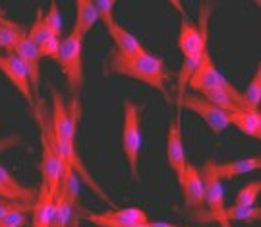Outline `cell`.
<instances>
[{
	"mask_svg": "<svg viewBox=\"0 0 261 227\" xmlns=\"http://www.w3.org/2000/svg\"><path fill=\"white\" fill-rule=\"evenodd\" d=\"M259 190H261V180H250L248 185H244L242 189L238 190L232 206H255L257 196H259Z\"/></svg>",
	"mask_w": 261,
	"mask_h": 227,
	"instance_id": "cell-24",
	"label": "cell"
},
{
	"mask_svg": "<svg viewBox=\"0 0 261 227\" xmlns=\"http://www.w3.org/2000/svg\"><path fill=\"white\" fill-rule=\"evenodd\" d=\"M82 47L84 39L75 37L74 33H68L64 39H60V49L55 57L56 64L60 66L66 82L72 89V101L80 103V94L84 85V60H82Z\"/></svg>",
	"mask_w": 261,
	"mask_h": 227,
	"instance_id": "cell-2",
	"label": "cell"
},
{
	"mask_svg": "<svg viewBox=\"0 0 261 227\" xmlns=\"http://www.w3.org/2000/svg\"><path fill=\"white\" fill-rule=\"evenodd\" d=\"M95 4V10H97V18L99 21L103 24L105 28L107 26H111L112 21H114V8H116V4L111 2V0H99V2H93Z\"/></svg>",
	"mask_w": 261,
	"mask_h": 227,
	"instance_id": "cell-27",
	"label": "cell"
},
{
	"mask_svg": "<svg viewBox=\"0 0 261 227\" xmlns=\"http://www.w3.org/2000/svg\"><path fill=\"white\" fill-rule=\"evenodd\" d=\"M167 160L170 169L174 171L178 183L182 180L188 167V155L184 148V136H182V126H180V109L176 115H172L167 132Z\"/></svg>",
	"mask_w": 261,
	"mask_h": 227,
	"instance_id": "cell-8",
	"label": "cell"
},
{
	"mask_svg": "<svg viewBox=\"0 0 261 227\" xmlns=\"http://www.w3.org/2000/svg\"><path fill=\"white\" fill-rule=\"evenodd\" d=\"M28 29L23 28L21 24H16V21H10V24H4L0 26V49H4L6 53H12L16 43L19 41V37L25 33Z\"/></svg>",
	"mask_w": 261,
	"mask_h": 227,
	"instance_id": "cell-23",
	"label": "cell"
},
{
	"mask_svg": "<svg viewBox=\"0 0 261 227\" xmlns=\"http://www.w3.org/2000/svg\"><path fill=\"white\" fill-rule=\"evenodd\" d=\"M70 227H80V221L75 218H72V221H70Z\"/></svg>",
	"mask_w": 261,
	"mask_h": 227,
	"instance_id": "cell-32",
	"label": "cell"
},
{
	"mask_svg": "<svg viewBox=\"0 0 261 227\" xmlns=\"http://www.w3.org/2000/svg\"><path fill=\"white\" fill-rule=\"evenodd\" d=\"M226 84H228V80L219 72L215 60L205 51L203 57L199 58V62H197V66H196V70H194L192 78L188 80V87H190L192 92H196V94H203L207 89L223 87V85H226Z\"/></svg>",
	"mask_w": 261,
	"mask_h": 227,
	"instance_id": "cell-11",
	"label": "cell"
},
{
	"mask_svg": "<svg viewBox=\"0 0 261 227\" xmlns=\"http://www.w3.org/2000/svg\"><path fill=\"white\" fill-rule=\"evenodd\" d=\"M0 72L8 78L12 85L23 95V99L28 101L31 109H35V97H33V89H31V82H29V74L25 64L19 60L14 53H6L0 55Z\"/></svg>",
	"mask_w": 261,
	"mask_h": 227,
	"instance_id": "cell-9",
	"label": "cell"
},
{
	"mask_svg": "<svg viewBox=\"0 0 261 227\" xmlns=\"http://www.w3.org/2000/svg\"><path fill=\"white\" fill-rule=\"evenodd\" d=\"M58 49H60V39L58 37H53L48 43H45L43 47L39 49V53H41V57H50L55 58L58 55Z\"/></svg>",
	"mask_w": 261,
	"mask_h": 227,
	"instance_id": "cell-29",
	"label": "cell"
},
{
	"mask_svg": "<svg viewBox=\"0 0 261 227\" xmlns=\"http://www.w3.org/2000/svg\"><path fill=\"white\" fill-rule=\"evenodd\" d=\"M12 210H21V212L31 214V208H28V206H21V204H16V202H8V200H0V218L6 216Z\"/></svg>",
	"mask_w": 261,
	"mask_h": 227,
	"instance_id": "cell-30",
	"label": "cell"
},
{
	"mask_svg": "<svg viewBox=\"0 0 261 227\" xmlns=\"http://www.w3.org/2000/svg\"><path fill=\"white\" fill-rule=\"evenodd\" d=\"M215 161H205L199 171L203 179V206H205V218L209 221H217L221 227H232L226 219V204H224L223 180L217 177Z\"/></svg>",
	"mask_w": 261,
	"mask_h": 227,
	"instance_id": "cell-4",
	"label": "cell"
},
{
	"mask_svg": "<svg viewBox=\"0 0 261 227\" xmlns=\"http://www.w3.org/2000/svg\"><path fill=\"white\" fill-rule=\"evenodd\" d=\"M55 216V196L48 192V189L41 183L37 190V198L31 210V227H50Z\"/></svg>",
	"mask_w": 261,
	"mask_h": 227,
	"instance_id": "cell-17",
	"label": "cell"
},
{
	"mask_svg": "<svg viewBox=\"0 0 261 227\" xmlns=\"http://www.w3.org/2000/svg\"><path fill=\"white\" fill-rule=\"evenodd\" d=\"M261 167V157H244V160L228 161V163H217L215 171H217V177L221 180H232L240 175L246 173H252L257 171Z\"/></svg>",
	"mask_w": 261,
	"mask_h": 227,
	"instance_id": "cell-18",
	"label": "cell"
},
{
	"mask_svg": "<svg viewBox=\"0 0 261 227\" xmlns=\"http://www.w3.org/2000/svg\"><path fill=\"white\" fill-rule=\"evenodd\" d=\"M228 123L234 124L238 130L253 140H261V115L259 111H236L228 115Z\"/></svg>",
	"mask_w": 261,
	"mask_h": 227,
	"instance_id": "cell-20",
	"label": "cell"
},
{
	"mask_svg": "<svg viewBox=\"0 0 261 227\" xmlns=\"http://www.w3.org/2000/svg\"><path fill=\"white\" fill-rule=\"evenodd\" d=\"M35 198H37V192L33 189L23 187V185L0 163V200L16 202V204H21V206H28V208L33 210Z\"/></svg>",
	"mask_w": 261,
	"mask_h": 227,
	"instance_id": "cell-14",
	"label": "cell"
},
{
	"mask_svg": "<svg viewBox=\"0 0 261 227\" xmlns=\"http://www.w3.org/2000/svg\"><path fill=\"white\" fill-rule=\"evenodd\" d=\"M178 49L186 60H199L207 51V26L205 16L203 24H194L184 12H180V33H178Z\"/></svg>",
	"mask_w": 261,
	"mask_h": 227,
	"instance_id": "cell-6",
	"label": "cell"
},
{
	"mask_svg": "<svg viewBox=\"0 0 261 227\" xmlns=\"http://www.w3.org/2000/svg\"><path fill=\"white\" fill-rule=\"evenodd\" d=\"M37 113V123H39V138H41V177H43V185L48 189V192L56 198L58 190H60V183L64 177V163L60 161L58 153L55 151L50 138H48V126L45 124L43 115L37 109H33Z\"/></svg>",
	"mask_w": 261,
	"mask_h": 227,
	"instance_id": "cell-5",
	"label": "cell"
},
{
	"mask_svg": "<svg viewBox=\"0 0 261 227\" xmlns=\"http://www.w3.org/2000/svg\"><path fill=\"white\" fill-rule=\"evenodd\" d=\"M109 68L114 74L126 76L130 80H138L141 84H147L151 87L159 89L161 94H167V80L168 72L165 68V60L161 57H155L151 53H141L138 57L124 58L118 53H111V60H109Z\"/></svg>",
	"mask_w": 261,
	"mask_h": 227,
	"instance_id": "cell-1",
	"label": "cell"
},
{
	"mask_svg": "<svg viewBox=\"0 0 261 227\" xmlns=\"http://www.w3.org/2000/svg\"><path fill=\"white\" fill-rule=\"evenodd\" d=\"M16 57L25 64L29 74V82H31V89H33V97L35 103L39 101V78H41V53L39 49L29 41L28 31L19 37V41L16 43V47L12 51Z\"/></svg>",
	"mask_w": 261,
	"mask_h": 227,
	"instance_id": "cell-13",
	"label": "cell"
},
{
	"mask_svg": "<svg viewBox=\"0 0 261 227\" xmlns=\"http://www.w3.org/2000/svg\"><path fill=\"white\" fill-rule=\"evenodd\" d=\"M203 99H207L209 103H213L215 107H219L221 111H224L226 115H232L236 111H242V94L234 87L230 82L223 87H213L207 89L203 94H199Z\"/></svg>",
	"mask_w": 261,
	"mask_h": 227,
	"instance_id": "cell-16",
	"label": "cell"
},
{
	"mask_svg": "<svg viewBox=\"0 0 261 227\" xmlns=\"http://www.w3.org/2000/svg\"><path fill=\"white\" fill-rule=\"evenodd\" d=\"M259 206H230V208H226L228 221H253V219H259Z\"/></svg>",
	"mask_w": 261,
	"mask_h": 227,
	"instance_id": "cell-25",
	"label": "cell"
},
{
	"mask_svg": "<svg viewBox=\"0 0 261 227\" xmlns=\"http://www.w3.org/2000/svg\"><path fill=\"white\" fill-rule=\"evenodd\" d=\"M99 21L97 18V10L91 0H77L75 2V24H74V33L75 37L84 39L91 29L95 28V24Z\"/></svg>",
	"mask_w": 261,
	"mask_h": 227,
	"instance_id": "cell-19",
	"label": "cell"
},
{
	"mask_svg": "<svg viewBox=\"0 0 261 227\" xmlns=\"http://www.w3.org/2000/svg\"><path fill=\"white\" fill-rule=\"evenodd\" d=\"M28 225V212L12 210L0 218V227H25Z\"/></svg>",
	"mask_w": 261,
	"mask_h": 227,
	"instance_id": "cell-28",
	"label": "cell"
},
{
	"mask_svg": "<svg viewBox=\"0 0 261 227\" xmlns=\"http://www.w3.org/2000/svg\"><path fill=\"white\" fill-rule=\"evenodd\" d=\"M178 109H180V111H182V109H188V111H192V113H197L203 119V123L209 126V130L213 134H223L224 130L230 126L228 115L224 113V111H221L219 107H215L213 103H209L201 95L184 94V97H182L180 103H178Z\"/></svg>",
	"mask_w": 261,
	"mask_h": 227,
	"instance_id": "cell-7",
	"label": "cell"
},
{
	"mask_svg": "<svg viewBox=\"0 0 261 227\" xmlns=\"http://www.w3.org/2000/svg\"><path fill=\"white\" fill-rule=\"evenodd\" d=\"M107 31H109L111 39L114 41V47H116L114 53H118L120 57L132 58L141 55V53H145V47L141 45L140 39L136 37L134 33H130L118 19H114L111 26H107Z\"/></svg>",
	"mask_w": 261,
	"mask_h": 227,
	"instance_id": "cell-15",
	"label": "cell"
},
{
	"mask_svg": "<svg viewBox=\"0 0 261 227\" xmlns=\"http://www.w3.org/2000/svg\"><path fill=\"white\" fill-rule=\"evenodd\" d=\"M242 94V107L246 111H259V101H261V64L255 66L252 80L248 87L240 92Z\"/></svg>",
	"mask_w": 261,
	"mask_h": 227,
	"instance_id": "cell-21",
	"label": "cell"
},
{
	"mask_svg": "<svg viewBox=\"0 0 261 227\" xmlns=\"http://www.w3.org/2000/svg\"><path fill=\"white\" fill-rule=\"evenodd\" d=\"M87 219L97 227H138L149 221L141 208H114L111 212L87 214Z\"/></svg>",
	"mask_w": 261,
	"mask_h": 227,
	"instance_id": "cell-10",
	"label": "cell"
},
{
	"mask_svg": "<svg viewBox=\"0 0 261 227\" xmlns=\"http://www.w3.org/2000/svg\"><path fill=\"white\" fill-rule=\"evenodd\" d=\"M4 24H10V19L6 18V16H4L2 12H0V26H4Z\"/></svg>",
	"mask_w": 261,
	"mask_h": 227,
	"instance_id": "cell-31",
	"label": "cell"
},
{
	"mask_svg": "<svg viewBox=\"0 0 261 227\" xmlns=\"http://www.w3.org/2000/svg\"><path fill=\"white\" fill-rule=\"evenodd\" d=\"M182 194H184V204L188 210H192L196 216L205 218V206H203V179L201 171L194 163H188L186 173L180 180Z\"/></svg>",
	"mask_w": 261,
	"mask_h": 227,
	"instance_id": "cell-12",
	"label": "cell"
},
{
	"mask_svg": "<svg viewBox=\"0 0 261 227\" xmlns=\"http://www.w3.org/2000/svg\"><path fill=\"white\" fill-rule=\"evenodd\" d=\"M122 150L130 167L132 179L140 180V150H141V113L140 107L124 101V126H122Z\"/></svg>",
	"mask_w": 261,
	"mask_h": 227,
	"instance_id": "cell-3",
	"label": "cell"
},
{
	"mask_svg": "<svg viewBox=\"0 0 261 227\" xmlns=\"http://www.w3.org/2000/svg\"><path fill=\"white\" fill-rule=\"evenodd\" d=\"M45 24H47V28L50 29V33L55 37H62V16H60V8H58L56 2H50L48 12L45 14Z\"/></svg>",
	"mask_w": 261,
	"mask_h": 227,
	"instance_id": "cell-26",
	"label": "cell"
},
{
	"mask_svg": "<svg viewBox=\"0 0 261 227\" xmlns=\"http://www.w3.org/2000/svg\"><path fill=\"white\" fill-rule=\"evenodd\" d=\"M28 37L37 49H41L45 43H48L50 39L55 37V35L50 33V29L47 28V24H45V12L41 8L37 10V18L33 21V26L28 29Z\"/></svg>",
	"mask_w": 261,
	"mask_h": 227,
	"instance_id": "cell-22",
	"label": "cell"
}]
</instances>
